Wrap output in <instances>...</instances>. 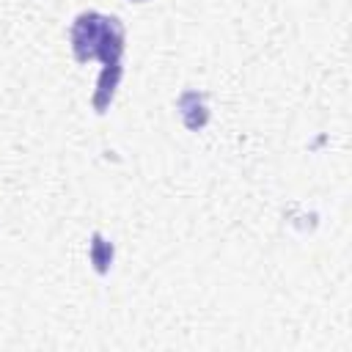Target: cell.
<instances>
[{
    "label": "cell",
    "instance_id": "cell-2",
    "mask_svg": "<svg viewBox=\"0 0 352 352\" xmlns=\"http://www.w3.org/2000/svg\"><path fill=\"white\" fill-rule=\"evenodd\" d=\"M176 110H179L182 124L190 132H201L209 124V104H206V94L204 91L184 88L179 94V99H176Z\"/></svg>",
    "mask_w": 352,
    "mask_h": 352
},
{
    "label": "cell",
    "instance_id": "cell-4",
    "mask_svg": "<svg viewBox=\"0 0 352 352\" xmlns=\"http://www.w3.org/2000/svg\"><path fill=\"white\" fill-rule=\"evenodd\" d=\"M129 3H146V0H129Z\"/></svg>",
    "mask_w": 352,
    "mask_h": 352
},
{
    "label": "cell",
    "instance_id": "cell-3",
    "mask_svg": "<svg viewBox=\"0 0 352 352\" xmlns=\"http://www.w3.org/2000/svg\"><path fill=\"white\" fill-rule=\"evenodd\" d=\"M88 258H91L94 272H99V275H107V272H110L113 258H116V248H113V242H110L102 231H94V234H91V242H88Z\"/></svg>",
    "mask_w": 352,
    "mask_h": 352
},
{
    "label": "cell",
    "instance_id": "cell-1",
    "mask_svg": "<svg viewBox=\"0 0 352 352\" xmlns=\"http://www.w3.org/2000/svg\"><path fill=\"white\" fill-rule=\"evenodd\" d=\"M104 28H107V14L102 11H80L74 19H72V28H69V41H72V55L74 60L80 63H88L96 58V47L104 36Z\"/></svg>",
    "mask_w": 352,
    "mask_h": 352
}]
</instances>
